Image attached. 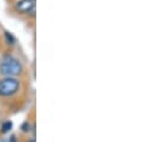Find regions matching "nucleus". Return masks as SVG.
Masks as SVG:
<instances>
[{"instance_id":"obj_2","label":"nucleus","mask_w":156,"mask_h":142,"mask_svg":"<svg viewBox=\"0 0 156 142\" xmlns=\"http://www.w3.org/2000/svg\"><path fill=\"white\" fill-rule=\"evenodd\" d=\"M21 82L17 77H2L0 79V96L10 98L18 93Z\"/></svg>"},{"instance_id":"obj_4","label":"nucleus","mask_w":156,"mask_h":142,"mask_svg":"<svg viewBox=\"0 0 156 142\" xmlns=\"http://www.w3.org/2000/svg\"><path fill=\"white\" fill-rule=\"evenodd\" d=\"M5 39H6V41H7L9 43H11V45H13V43L16 42L15 36L12 35L11 33H9V32H5Z\"/></svg>"},{"instance_id":"obj_1","label":"nucleus","mask_w":156,"mask_h":142,"mask_svg":"<svg viewBox=\"0 0 156 142\" xmlns=\"http://www.w3.org/2000/svg\"><path fill=\"white\" fill-rule=\"evenodd\" d=\"M22 63L11 54L4 56V58L0 60V73L4 77H17L22 73Z\"/></svg>"},{"instance_id":"obj_7","label":"nucleus","mask_w":156,"mask_h":142,"mask_svg":"<svg viewBox=\"0 0 156 142\" xmlns=\"http://www.w3.org/2000/svg\"><path fill=\"white\" fill-rule=\"evenodd\" d=\"M27 142H35V140H34V139H30V140H28Z\"/></svg>"},{"instance_id":"obj_3","label":"nucleus","mask_w":156,"mask_h":142,"mask_svg":"<svg viewBox=\"0 0 156 142\" xmlns=\"http://www.w3.org/2000/svg\"><path fill=\"white\" fill-rule=\"evenodd\" d=\"M34 8H35V1L33 0H18L16 2V10L20 13H23V15L33 13L34 15Z\"/></svg>"},{"instance_id":"obj_6","label":"nucleus","mask_w":156,"mask_h":142,"mask_svg":"<svg viewBox=\"0 0 156 142\" xmlns=\"http://www.w3.org/2000/svg\"><path fill=\"white\" fill-rule=\"evenodd\" d=\"M21 129H22L23 133H28V131L30 130V124H29V122H24V123L22 124Z\"/></svg>"},{"instance_id":"obj_5","label":"nucleus","mask_w":156,"mask_h":142,"mask_svg":"<svg viewBox=\"0 0 156 142\" xmlns=\"http://www.w3.org/2000/svg\"><path fill=\"white\" fill-rule=\"evenodd\" d=\"M11 127H12V123H11V122H5L4 125L1 127V131H2V133H7V131H10Z\"/></svg>"}]
</instances>
